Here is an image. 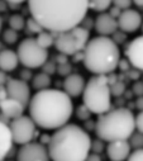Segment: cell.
Segmentation results:
<instances>
[{
    "label": "cell",
    "instance_id": "6",
    "mask_svg": "<svg viewBox=\"0 0 143 161\" xmlns=\"http://www.w3.org/2000/svg\"><path fill=\"white\" fill-rule=\"evenodd\" d=\"M84 105L93 114H103L112 109L110 80L106 75H94L87 80L82 92Z\"/></svg>",
    "mask_w": 143,
    "mask_h": 161
},
{
    "label": "cell",
    "instance_id": "10",
    "mask_svg": "<svg viewBox=\"0 0 143 161\" xmlns=\"http://www.w3.org/2000/svg\"><path fill=\"white\" fill-rule=\"evenodd\" d=\"M17 161H50L47 146L33 141L22 145L17 153Z\"/></svg>",
    "mask_w": 143,
    "mask_h": 161
},
{
    "label": "cell",
    "instance_id": "30",
    "mask_svg": "<svg viewBox=\"0 0 143 161\" xmlns=\"http://www.w3.org/2000/svg\"><path fill=\"white\" fill-rule=\"evenodd\" d=\"M110 92H112V95H122L124 92V84L123 83L110 84Z\"/></svg>",
    "mask_w": 143,
    "mask_h": 161
},
{
    "label": "cell",
    "instance_id": "38",
    "mask_svg": "<svg viewBox=\"0 0 143 161\" xmlns=\"http://www.w3.org/2000/svg\"><path fill=\"white\" fill-rule=\"evenodd\" d=\"M7 2L10 4H22V3L27 2V0H7Z\"/></svg>",
    "mask_w": 143,
    "mask_h": 161
},
{
    "label": "cell",
    "instance_id": "29",
    "mask_svg": "<svg viewBox=\"0 0 143 161\" xmlns=\"http://www.w3.org/2000/svg\"><path fill=\"white\" fill-rule=\"evenodd\" d=\"M134 125H135V131L143 133V110H140L137 115H134Z\"/></svg>",
    "mask_w": 143,
    "mask_h": 161
},
{
    "label": "cell",
    "instance_id": "14",
    "mask_svg": "<svg viewBox=\"0 0 143 161\" xmlns=\"http://www.w3.org/2000/svg\"><path fill=\"white\" fill-rule=\"evenodd\" d=\"M105 150L110 161H127L128 156L132 152V147L128 140H118V141L108 142Z\"/></svg>",
    "mask_w": 143,
    "mask_h": 161
},
{
    "label": "cell",
    "instance_id": "27",
    "mask_svg": "<svg viewBox=\"0 0 143 161\" xmlns=\"http://www.w3.org/2000/svg\"><path fill=\"white\" fill-rule=\"evenodd\" d=\"M76 114H77V118H79V119H81V120H86V119L90 118V115H91L93 113H91V112L82 104V105H80V107L77 108Z\"/></svg>",
    "mask_w": 143,
    "mask_h": 161
},
{
    "label": "cell",
    "instance_id": "12",
    "mask_svg": "<svg viewBox=\"0 0 143 161\" xmlns=\"http://www.w3.org/2000/svg\"><path fill=\"white\" fill-rule=\"evenodd\" d=\"M117 22H118V29H120L124 33H133L140 28L143 19L137 10L129 8L122 10L120 15L117 18Z\"/></svg>",
    "mask_w": 143,
    "mask_h": 161
},
{
    "label": "cell",
    "instance_id": "8",
    "mask_svg": "<svg viewBox=\"0 0 143 161\" xmlns=\"http://www.w3.org/2000/svg\"><path fill=\"white\" fill-rule=\"evenodd\" d=\"M15 52L18 55L19 64L29 70L42 67L48 60V50L41 47L33 37L23 39L18 45Z\"/></svg>",
    "mask_w": 143,
    "mask_h": 161
},
{
    "label": "cell",
    "instance_id": "39",
    "mask_svg": "<svg viewBox=\"0 0 143 161\" xmlns=\"http://www.w3.org/2000/svg\"><path fill=\"white\" fill-rule=\"evenodd\" d=\"M132 3L137 7H143V0H132Z\"/></svg>",
    "mask_w": 143,
    "mask_h": 161
},
{
    "label": "cell",
    "instance_id": "33",
    "mask_svg": "<svg viewBox=\"0 0 143 161\" xmlns=\"http://www.w3.org/2000/svg\"><path fill=\"white\" fill-rule=\"evenodd\" d=\"M133 93H134L137 97L143 95V83H135V84L133 85Z\"/></svg>",
    "mask_w": 143,
    "mask_h": 161
},
{
    "label": "cell",
    "instance_id": "13",
    "mask_svg": "<svg viewBox=\"0 0 143 161\" xmlns=\"http://www.w3.org/2000/svg\"><path fill=\"white\" fill-rule=\"evenodd\" d=\"M125 56L130 66L143 71V34L130 41L125 50Z\"/></svg>",
    "mask_w": 143,
    "mask_h": 161
},
{
    "label": "cell",
    "instance_id": "5",
    "mask_svg": "<svg viewBox=\"0 0 143 161\" xmlns=\"http://www.w3.org/2000/svg\"><path fill=\"white\" fill-rule=\"evenodd\" d=\"M134 132V114L128 108L110 109L100 114L95 123L96 137L104 142L128 140Z\"/></svg>",
    "mask_w": 143,
    "mask_h": 161
},
{
    "label": "cell",
    "instance_id": "17",
    "mask_svg": "<svg viewBox=\"0 0 143 161\" xmlns=\"http://www.w3.org/2000/svg\"><path fill=\"white\" fill-rule=\"evenodd\" d=\"M24 108L25 107L20 102H18L13 98H9V97L0 100V113H2L3 117L8 118L10 120L17 117H20L24 112Z\"/></svg>",
    "mask_w": 143,
    "mask_h": 161
},
{
    "label": "cell",
    "instance_id": "24",
    "mask_svg": "<svg viewBox=\"0 0 143 161\" xmlns=\"http://www.w3.org/2000/svg\"><path fill=\"white\" fill-rule=\"evenodd\" d=\"M128 142H129L130 147L134 148V150L143 148V133L134 132V133L128 138Z\"/></svg>",
    "mask_w": 143,
    "mask_h": 161
},
{
    "label": "cell",
    "instance_id": "28",
    "mask_svg": "<svg viewBox=\"0 0 143 161\" xmlns=\"http://www.w3.org/2000/svg\"><path fill=\"white\" fill-rule=\"evenodd\" d=\"M104 151V141H101L100 138H96L95 141H91V148H90V152H94V153H99Z\"/></svg>",
    "mask_w": 143,
    "mask_h": 161
},
{
    "label": "cell",
    "instance_id": "22",
    "mask_svg": "<svg viewBox=\"0 0 143 161\" xmlns=\"http://www.w3.org/2000/svg\"><path fill=\"white\" fill-rule=\"evenodd\" d=\"M89 9H93L99 13H104L108 9H110L113 0H87Z\"/></svg>",
    "mask_w": 143,
    "mask_h": 161
},
{
    "label": "cell",
    "instance_id": "37",
    "mask_svg": "<svg viewBox=\"0 0 143 161\" xmlns=\"http://www.w3.org/2000/svg\"><path fill=\"white\" fill-rule=\"evenodd\" d=\"M8 95H7V90H5V86H2L0 88V100L2 99H4V98H7Z\"/></svg>",
    "mask_w": 143,
    "mask_h": 161
},
{
    "label": "cell",
    "instance_id": "34",
    "mask_svg": "<svg viewBox=\"0 0 143 161\" xmlns=\"http://www.w3.org/2000/svg\"><path fill=\"white\" fill-rule=\"evenodd\" d=\"M85 161H103L101 160V156L99 153H94V152H90L87 155V157L85 158Z\"/></svg>",
    "mask_w": 143,
    "mask_h": 161
},
{
    "label": "cell",
    "instance_id": "4",
    "mask_svg": "<svg viewBox=\"0 0 143 161\" xmlns=\"http://www.w3.org/2000/svg\"><path fill=\"white\" fill-rule=\"evenodd\" d=\"M82 62L93 75H106L115 71L120 64L119 46L113 38L98 36L89 39L82 51Z\"/></svg>",
    "mask_w": 143,
    "mask_h": 161
},
{
    "label": "cell",
    "instance_id": "3",
    "mask_svg": "<svg viewBox=\"0 0 143 161\" xmlns=\"http://www.w3.org/2000/svg\"><path fill=\"white\" fill-rule=\"evenodd\" d=\"M91 148L90 135L80 126L67 123L50 137L47 151L52 161H85Z\"/></svg>",
    "mask_w": 143,
    "mask_h": 161
},
{
    "label": "cell",
    "instance_id": "26",
    "mask_svg": "<svg viewBox=\"0 0 143 161\" xmlns=\"http://www.w3.org/2000/svg\"><path fill=\"white\" fill-rule=\"evenodd\" d=\"M25 27H28V31L29 32H32V33H41L42 31H45L43 28H42V25L35 20V19H33L32 17L28 19V20H25Z\"/></svg>",
    "mask_w": 143,
    "mask_h": 161
},
{
    "label": "cell",
    "instance_id": "16",
    "mask_svg": "<svg viewBox=\"0 0 143 161\" xmlns=\"http://www.w3.org/2000/svg\"><path fill=\"white\" fill-rule=\"evenodd\" d=\"M85 79L80 74H70L63 81V92L70 98H77L85 89Z\"/></svg>",
    "mask_w": 143,
    "mask_h": 161
},
{
    "label": "cell",
    "instance_id": "23",
    "mask_svg": "<svg viewBox=\"0 0 143 161\" xmlns=\"http://www.w3.org/2000/svg\"><path fill=\"white\" fill-rule=\"evenodd\" d=\"M24 27H25V19H24L23 15H20V14H14V15H12V17L9 18V28H12V29L19 32V31L24 29Z\"/></svg>",
    "mask_w": 143,
    "mask_h": 161
},
{
    "label": "cell",
    "instance_id": "19",
    "mask_svg": "<svg viewBox=\"0 0 143 161\" xmlns=\"http://www.w3.org/2000/svg\"><path fill=\"white\" fill-rule=\"evenodd\" d=\"M19 65L18 55L13 50H3L0 51V70L4 72L14 71Z\"/></svg>",
    "mask_w": 143,
    "mask_h": 161
},
{
    "label": "cell",
    "instance_id": "32",
    "mask_svg": "<svg viewBox=\"0 0 143 161\" xmlns=\"http://www.w3.org/2000/svg\"><path fill=\"white\" fill-rule=\"evenodd\" d=\"M113 4H114V7L119 8L120 10H125V9L130 8L132 0H113Z\"/></svg>",
    "mask_w": 143,
    "mask_h": 161
},
{
    "label": "cell",
    "instance_id": "11",
    "mask_svg": "<svg viewBox=\"0 0 143 161\" xmlns=\"http://www.w3.org/2000/svg\"><path fill=\"white\" fill-rule=\"evenodd\" d=\"M7 95L9 98H13L18 102H20L24 107L28 105L32 94H30V86L27 81H23L22 79H8L5 84Z\"/></svg>",
    "mask_w": 143,
    "mask_h": 161
},
{
    "label": "cell",
    "instance_id": "35",
    "mask_svg": "<svg viewBox=\"0 0 143 161\" xmlns=\"http://www.w3.org/2000/svg\"><path fill=\"white\" fill-rule=\"evenodd\" d=\"M8 75H7V72H4L3 70H0V88L2 86H5V84H7V81H8Z\"/></svg>",
    "mask_w": 143,
    "mask_h": 161
},
{
    "label": "cell",
    "instance_id": "7",
    "mask_svg": "<svg viewBox=\"0 0 143 161\" xmlns=\"http://www.w3.org/2000/svg\"><path fill=\"white\" fill-rule=\"evenodd\" d=\"M55 47L56 50L66 56H74L84 51L90 39V33L86 28L77 25L68 31L55 33Z\"/></svg>",
    "mask_w": 143,
    "mask_h": 161
},
{
    "label": "cell",
    "instance_id": "9",
    "mask_svg": "<svg viewBox=\"0 0 143 161\" xmlns=\"http://www.w3.org/2000/svg\"><path fill=\"white\" fill-rule=\"evenodd\" d=\"M9 128L12 132L13 142L20 146L32 142L35 136V131H37V126L33 122V119L29 115L24 114L12 119L9 123Z\"/></svg>",
    "mask_w": 143,
    "mask_h": 161
},
{
    "label": "cell",
    "instance_id": "1",
    "mask_svg": "<svg viewBox=\"0 0 143 161\" xmlns=\"http://www.w3.org/2000/svg\"><path fill=\"white\" fill-rule=\"evenodd\" d=\"M30 17L45 31L60 33L81 24L86 18L87 0H27Z\"/></svg>",
    "mask_w": 143,
    "mask_h": 161
},
{
    "label": "cell",
    "instance_id": "25",
    "mask_svg": "<svg viewBox=\"0 0 143 161\" xmlns=\"http://www.w3.org/2000/svg\"><path fill=\"white\" fill-rule=\"evenodd\" d=\"M3 39H4L5 43L13 45V43H15L18 41V32L14 31V29H12V28H8L3 33Z\"/></svg>",
    "mask_w": 143,
    "mask_h": 161
},
{
    "label": "cell",
    "instance_id": "2",
    "mask_svg": "<svg viewBox=\"0 0 143 161\" xmlns=\"http://www.w3.org/2000/svg\"><path fill=\"white\" fill-rule=\"evenodd\" d=\"M28 110L29 117L37 127L56 131L67 125L72 117V98L63 90L48 88L32 95L28 103Z\"/></svg>",
    "mask_w": 143,
    "mask_h": 161
},
{
    "label": "cell",
    "instance_id": "15",
    "mask_svg": "<svg viewBox=\"0 0 143 161\" xmlns=\"http://www.w3.org/2000/svg\"><path fill=\"white\" fill-rule=\"evenodd\" d=\"M95 31L99 36H106L109 37L114 34L118 31V22L114 17H112L109 13H100L94 22Z\"/></svg>",
    "mask_w": 143,
    "mask_h": 161
},
{
    "label": "cell",
    "instance_id": "18",
    "mask_svg": "<svg viewBox=\"0 0 143 161\" xmlns=\"http://www.w3.org/2000/svg\"><path fill=\"white\" fill-rule=\"evenodd\" d=\"M14 142L9 125L0 119V161H4L5 157L12 151Z\"/></svg>",
    "mask_w": 143,
    "mask_h": 161
},
{
    "label": "cell",
    "instance_id": "40",
    "mask_svg": "<svg viewBox=\"0 0 143 161\" xmlns=\"http://www.w3.org/2000/svg\"><path fill=\"white\" fill-rule=\"evenodd\" d=\"M2 28H3V19L0 17V32H2Z\"/></svg>",
    "mask_w": 143,
    "mask_h": 161
},
{
    "label": "cell",
    "instance_id": "21",
    "mask_svg": "<svg viewBox=\"0 0 143 161\" xmlns=\"http://www.w3.org/2000/svg\"><path fill=\"white\" fill-rule=\"evenodd\" d=\"M55 33L50 32V31H42L41 33L37 34L35 37V41L38 42V45L46 50H48L50 47H52L55 45Z\"/></svg>",
    "mask_w": 143,
    "mask_h": 161
},
{
    "label": "cell",
    "instance_id": "41",
    "mask_svg": "<svg viewBox=\"0 0 143 161\" xmlns=\"http://www.w3.org/2000/svg\"><path fill=\"white\" fill-rule=\"evenodd\" d=\"M140 28H142V32H143V22H142V25H140Z\"/></svg>",
    "mask_w": 143,
    "mask_h": 161
},
{
    "label": "cell",
    "instance_id": "20",
    "mask_svg": "<svg viewBox=\"0 0 143 161\" xmlns=\"http://www.w3.org/2000/svg\"><path fill=\"white\" fill-rule=\"evenodd\" d=\"M51 86V75L46 72H38L32 77V88L35 92H41Z\"/></svg>",
    "mask_w": 143,
    "mask_h": 161
},
{
    "label": "cell",
    "instance_id": "31",
    "mask_svg": "<svg viewBox=\"0 0 143 161\" xmlns=\"http://www.w3.org/2000/svg\"><path fill=\"white\" fill-rule=\"evenodd\" d=\"M127 161H143V148L134 150L133 152H130Z\"/></svg>",
    "mask_w": 143,
    "mask_h": 161
},
{
    "label": "cell",
    "instance_id": "36",
    "mask_svg": "<svg viewBox=\"0 0 143 161\" xmlns=\"http://www.w3.org/2000/svg\"><path fill=\"white\" fill-rule=\"evenodd\" d=\"M135 107H137V109H139V112L143 110V95H140V97L137 98V100H135Z\"/></svg>",
    "mask_w": 143,
    "mask_h": 161
}]
</instances>
